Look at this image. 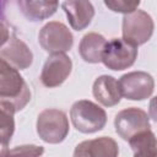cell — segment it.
Wrapping results in <instances>:
<instances>
[{
	"label": "cell",
	"instance_id": "1",
	"mask_svg": "<svg viewBox=\"0 0 157 157\" xmlns=\"http://www.w3.org/2000/svg\"><path fill=\"white\" fill-rule=\"evenodd\" d=\"M29 101V87L18 72V69L0 59V107L16 113L22 110Z\"/></svg>",
	"mask_w": 157,
	"mask_h": 157
},
{
	"label": "cell",
	"instance_id": "2",
	"mask_svg": "<svg viewBox=\"0 0 157 157\" xmlns=\"http://www.w3.org/2000/svg\"><path fill=\"white\" fill-rule=\"evenodd\" d=\"M70 119L74 128L82 134L101 131L107 124V113L97 103L88 99L76 101L70 109Z\"/></svg>",
	"mask_w": 157,
	"mask_h": 157
},
{
	"label": "cell",
	"instance_id": "3",
	"mask_svg": "<svg viewBox=\"0 0 157 157\" xmlns=\"http://www.w3.org/2000/svg\"><path fill=\"white\" fill-rule=\"evenodd\" d=\"M37 134L47 144L63 142L69 134V120L65 112L56 108L42 110L37 117Z\"/></svg>",
	"mask_w": 157,
	"mask_h": 157
},
{
	"label": "cell",
	"instance_id": "4",
	"mask_svg": "<svg viewBox=\"0 0 157 157\" xmlns=\"http://www.w3.org/2000/svg\"><path fill=\"white\" fill-rule=\"evenodd\" d=\"M155 31V22L150 13L144 10H135L123 17L121 33L123 39L139 47L148 42Z\"/></svg>",
	"mask_w": 157,
	"mask_h": 157
},
{
	"label": "cell",
	"instance_id": "5",
	"mask_svg": "<svg viewBox=\"0 0 157 157\" xmlns=\"http://www.w3.org/2000/svg\"><path fill=\"white\" fill-rule=\"evenodd\" d=\"M38 43L47 53H66L74 44V36L63 22L49 21L40 28Z\"/></svg>",
	"mask_w": 157,
	"mask_h": 157
},
{
	"label": "cell",
	"instance_id": "6",
	"mask_svg": "<svg viewBox=\"0 0 157 157\" xmlns=\"http://www.w3.org/2000/svg\"><path fill=\"white\" fill-rule=\"evenodd\" d=\"M137 53V47L128 43L123 38H112L104 47L102 63L110 70L121 71L135 64Z\"/></svg>",
	"mask_w": 157,
	"mask_h": 157
},
{
	"label": "cell",
	"instance_id": "7",
	"mask_svg": "<svg viewBox=\"0 0 157 157\" xmlns=\"http://www.w3.org/2000/svg\"><path fill=\"white\" fill-rule=\"evenodd\" d=\"M114 128L117 134L124 140L129 141L130 137L140 131L151 129L150 115L137 107H129L118 112L114 118Z\"/></svg>",
	"mask_w": 157,
	"mask_h": 157
},
{
	"label": "cell",
	"instance_id": "8",
	"mask_svg": "<svg viewBox=\"0 0 157 157\" xmlns=\"http://www.w3.org/2000/svg\"><path fill=\"white\" fill-rule=\"evenodd\" d=\"M123 97L130 101H144L152 96L155 80L146 71H131L119 78Z\"/></svg>",
	"mask_w": 157,
	"mask_h": 157
},
{
	"label": "cell",
	"instance_id": "9",
	"mask_svg": "<svg viewBox=\"0 0 157 157\" xmlns=\"http://www.w3.org/2000/svg\"><path fill=\"white\" fill-rule=\"evenodd\" d=\"M72 70V61L65 53L50 54L40 72V82L48 88H54L65 82Z\"/></svg>",
	"mask_w": 157,
	"mask_h": 157
},
{
	"label": "cell",
	"instance_id": "10",
	"mask_svg": "<svg viewBox=\"0 0 157 157\" xmlns=\"http://www.w3.org/2000/svg\"><path fill=\"white\" fill-rule=\"evenodd\" d=\"M0 59L18 70L28 69L33 63V53L29 47L16 36L7 38L0 49Z\"/></svg>",
	"mask_w": 157,
	"mask_h": 157
},
{
	"label": "cell",
	"instance_id": "11",
	"mask_svg": "<svg viewBox=\"0 0 157 157\" xmlns=\"http://www.w3.org/2000/svg\"><path fill=\"white\" fill-rule=\"evenodd\" d=\"M67 21L72 29L82 31L94 17V6L90 0H64L61 4Z\"/></svg>",
	"mask_w": 157,
	"mask_h": 157
},
{
	"label": "cell",
	"instance_id": "12",
	"mask_svg": "<svg viewBox=\"0 0 157 157\" xmlns=\"http://www.w3.org/2000/svg\"><path fill=\"white\" fill-rule=\"evenodd\" d=\"M119 146L109 136H101L80 142L74 151L75 157H117Z\"/></svg>",
	"mask_w": 157,
	"mask_h": 157
},
{
	"label": "cell",
	"instance_id": "13",
	"mask_svg": "<svg viewBox=\"0 0 157 157\" xmlns=\"http://www.w3.org/2000/svg\"><path fill=\"white\" fill-rule=\"evenodd\" d=\"M92 93L96 101L104 107L117 105L123 97L119 81L110 75L98 76L93 82Z\"/></svg>",
	"mask_w": 157,
	"mask_h": 157
},
{
	"label": "cell",
	"instance_id": "14",
	"mask_svg": "<svg viewBox=\"0 0 157 157\" xmlns=\"http://www.w3.org/2000/svg\"><path fill=\"white\" fill-rule=\"evenodd\" d=\"M17 5L28 21L40 22L56 12L59 0H17Z\"/></svg>",
	"mask_w": 157,
	"mask_h": 157
},
{
	"label": "cell",
	"instance_id": "15",
	"mask_svg": "<svg viewBox=\"0 0 157 157\" xmlns=\"http://www.w3.org/2000/svg\"><path fill=\"white\" fill-rule=\"evenodd\" d=\"M107 44L105 38L96 32L85 34L78 44V53L83 61L90 64H98L102 61V54Z\"/></svg>",
	"mask_w": 157,
	"mask_h": 157
},
{
	"label": "cell",
	"instance_id": "16",
	"mask_svg": "<svg viewBox=\"0 0 157 157\" xmlns=\"http://www.w3.org/2000/svg\"><path fill=\"white\" fill-rule=\"evenodd\" d=\"M130 148L136 157H156L157 156V137L151 129L144 130L130 137L128 141Z\"/></svg>",
	"mask_w": 157,
	"mask_h": 157
},
{
	"label": "cell",
	"instance_id": "17",
	"mask_svg": "<svg viewBox=\"0 0 157 157\" xmlns=\"http://www.w3.org/2000/svg\"><path fill=\"white\" fill-rule=\"evenodd\" d=\"M1 109V119H0V132H1V146L2 151L1 155H5V150L7 148L9 142L11 141V137L15 131V120L13 114L15 112L11 109H7L5 107H0Z\"/></svg>",
	"mask_w": 157,
	"mask_h": 157
},
{
	"label": "cell",
	"instance_id": "18",
	"mask_svg": "<svg viewBox=\"0 0 157 157\" xmlns=\"http://www.w3.org/2000/svg\"><path fill=\"white\" fill-rule=\"evenodd\" d=\"M108 10L117 13H130L137 10L141 0H103Z\"/></svg>",
	"mask_w": 157,
	"mask_h": 157
},
{
	"label": "cell",
	"instance_id": "19",
	"mask_svg": "<svg viewBox=\"0 0 157 157\" xmlns=\"http://www.w3.org/2000/svg\"><path fill=\"white\" fill-rule=\"evenodd\" d=\"M43 152H44L43 147H40V146H34V145L17 146L16 148L9 151V153H11V155L20 153V155H32V156H38V155H42Z\"/></svg>",
	"mask_w": 157,
	"mask_h": 157
},
{
	"label": "cell",
	"instance_id": "20",
	"mask_svg": "<svg viewBox=\"0 0 157 157\" xmlns=\"http://www.w3.org/2000/svg\"><path fill=\"white\" fill-rule=\"evenodd\" d=\"M148 115L150 118L157 123V96L151 98L150 104H148Z\"/></svg>",
	"mask_w": 157,
	"mask_h": 157
}]
</instances>
